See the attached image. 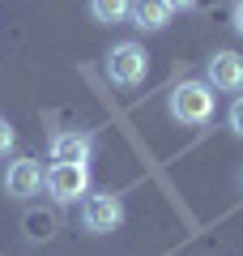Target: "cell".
<instances>
[{"instance_id":"obj_13","label":"cell","mask_w":243,"mask_h":256,"mask_svg":"<svg viewBox=\"0 0 243 256\" xmlns=\"http://www.w3.org/2000/svg\"><path fill=\"white\" fill-rule=\"evenodd\" d=\"M166 4H171V9H196L200 0H166Z\"/></svg>"},{"instance_id":"obj_8","label":"cell","mask_w":243,"mask_h":256,"mask_svg":"<svg viewBox=\"0 0 243 256\" xmlns=\"http://www.w3.org/2000/svg\"><path fill=\"white\" fill-rule=\"evenodd\" d=\"M171 4L166 0H132V9H128V22H132L136 30H145V34H158V30L171 26Z\"/></svg>"},{"instance_id":"obj_6","label":"cell","mask_w":243,"mask_h":256,"mask_svg":"<svg viewBox=\"0 0 243 256\" xmlns=\"http://www.w3.org/2000/svg\"><path fill=\"white\" fill-rule=\"evenodd\" d=\"M52 162H81L90 166L94 158V132L90 128H64V132H56L52 137Z\"/></svg>"},{"instance_id":"obj_11","label":"cell","mask_w":243,"mask_h":256,"mask_svg":"<svg viewBox=\"0 0 243 256\" xmlns=\"http://www.w3.org/2000/svg\"><path fill=\"white\" fill-rule=\"evenodd\" d=\"M226 124H230V132H234V137H243V94L230 102V111H226Z\"/></svg>"},{"instance_id":"obj_14","label":"cell","mask_w":243,"mask_h":256,"mask_svg":"<svg viewBox=\"0 0 243 256\" xmlns=\"http://www.w3.org/2000/svg\"><path fill=\"white\" fill-rule=\"evenodd\" d=\"M239 188H243V166H239Z\"/></svg>"},{"instance_id":"obj_4","label":"cell","mask_w":243,"mask_h":256,"mask_svg":"<svg viewBox=\"0 0 243 256\" xmlns=\"http://www.w3.org/2000/svg\"><path fill=\"white\" fill-rule=\"evenodd\" d=\"M43 188L56 205H77L90 192V166L81 162H52L43 175Z\"/></svg>"},{"instance_id":"obj_2","label":"cell","mask_w":243,"mask_h":256,"mask_svg":"<svg viewBox=\"0 0 243 256\" xmlns=\"http://www.w3.org/2000/svg\"><path fill=\"white\" fill-rule=\"evenodd\" d=\"M128 218V205L120 192L102 188V192H86L81 196V226L90 230V235H111V230H120Z\"/></svg>"},{"instance_id":"obj_7","label":"cell","mask_w":243,"mask_h":256,"mask_svg":"<svg viewBox=\"0 0 243 256\" xmlns=\"http://www.w3.org/2000/svg\"><path fill=\"white\" fill-rule=\"evenodd\" d=\"M4 192H9L13 201H30L43 192V166L38 158H13L9 171H4Z\"/></svg>"},{"instance_id":"obj_1","label":"cell","mask_w":243,"mask_h":256,"mask_svg":"<svg viewBox=\"0 0 243 256\" xmlns=\"http://www.w3.org/2000/svg\"><path fill=\"white\" fill-rule=\"evenodd\" d=\"M166 111H171L175 124H188V128H200L214 120L218 111V94L209 90L205 82H180L171 90V98H166Z\"/></svg>"},{"instance_id":"obj_3","label":"cell","mask_w":243,"mask_h":256,"mask_svg":"<svg viewBox=\"0 0 243 256\" xmlns=\"http://www.w3.org/2000/svg\"><path fill=\"white\" fill-rule=\"evenodd\" d=\"M145 77H150V56H145L141 43L124 38V43H116L107 52V82L111 86H120V90H136V86H145Z\"/></svg>"},{"instance_id":"obj_9","label":"cell","mask_w":243,"mask_h":256,"mask_svg":"<svg viewBox=\"0 0 243 256\" xmlns=\"http://www.w3.org/2000/svg\"><path fill=\"white\" fill-rule=\"evenodd\" d=\"M128 9H132V0H90V18L98 26H120L128 22Z\"/></svg>"},{"instance_id":"obj_12","label":"cell","mask_w":243,"mask_h":256,"mask_svg":"<svg viewBox=\"0 0 243 256\" xmlns=\"http://www.w3.org/2000/svg\"><path fill=\"white\" fill-rule=\"evenodd\" d=\"M230 26L239 30V38H243V0H234V9H230Z\"/></svg>"},{"instance_id":"obj_10","label":"cell","mask_w":243,"mask_h":256,"mask_svg":"<svg viewBox=\"0 0 243 256\" xmlns=\"http://www.w3.org/2000/svg\"><path fill=\"white\" fill-rule=\"evenodd\" d=\"M13 146H18V132H13V124L4 116H0V158H9Z\"/></svg>"},{"instance_id":"obj_5","label":"cell","mask_w":243,"mask_h":256,"mask_svg":"<svg viewBox=\"0 0 243 256\" xmlns=\"http://www.w3.org/2000/svg\"><path fill=\"white\" fill-rule=\"evenodd\" d=\"M205 86L209 90H222V94H239L243 90V56L239 52H214L205 60Z\"/></svg>"}]
</instances>
